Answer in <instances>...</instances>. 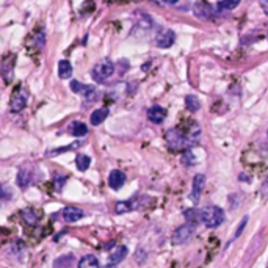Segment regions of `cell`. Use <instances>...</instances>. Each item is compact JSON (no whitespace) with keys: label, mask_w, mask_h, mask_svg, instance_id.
Segmentation results:
<instances>
[{"label":"cell","mask_w":268,"mask_h":268,"mask_svg":"<svg viewBox=\"0 0 268 268\" xmlns=\"http://www.w3.org/2000/svg\"><path fill=\"white\" fill-rule=\"evenodd\" d=\"M114 68H116V66H114V63H111L110 60H101L99 63H96L93 66L91 77H93L94 82L104 83L114 74Z\"/></svg>","instance_id":"cell-2"},{"label":"cell","mask_w":268,"mask_h":268,"mask_svg":"<svg viewBox=\"0 0 268 268\" xmlns=\"http://www.w3.org/2000/svg\"><path fill=\"white\" fill-rule=\"evenodd\" d=\"M75 165H77V168L80 171H87L91 165V159L85 154H79L77 157H75Z\"/></svg>","instance_id":"cell-24"},{"label":"cell","mask_w":268,"mask_h":268,"mask_svg":"<svg viewBox=\"0 0 268 268\" xmlns=\"http://www.w3.org/2000/svg\"><path fill=\"white\" fill-rule=\"evenodd\" d=\"M33 182V171L28 168H21L17 173V185L21 188H27Z\"/></svg>","instance_id":"cell-16"},{"label":"cell","mask_w":268,"mask_h":268,"mask_svg":"<svg viewBox=\"0 0 268 268\" xmlns=\"http://www.w3.org/2000/svg\"><path fill=\"white\" fill-rule=\"evenodd\" d=\"M14 64H16V55L14 54H8L3 58V61H2V66H0V74H2L5 83H9L13 80Z\"/></svg>","instance_id":"cell-6"},{"label":"cell","mask_w":268,"mask_h":268,"mask_svg":"<svg viewBox=\"0 0 268 268\" xmlns=\"http://www.w3.org/2000/svg\"><path fill=\"white\" fill-rule=\"evenodd\" d=\"M141 206V198L140 196H135L132 199H127V201H119L116 203V207H114V212L118 215H122V214H127V212H132V210H135Z\"/></svg>","instance_id":"cell-9"},{"label":"cell","mask_w":268,"mask_h":268,"mask_svg":"<svg viewBox=\"0 0 268 268\" xmlns=\"http://www.w3.org/2000/svg\"><path fill=\"white\" fill-rule=\"evenodd\" d=\"M174 41H176V33L173 30H169V28H163L156 36V44L160 49H169L174 44Z\"/></svg>","instance_id":"cell-8"},{"label":"cell","mask_w":268,"mask_h":268,"mask_svg":"<svg viewBox=\"0 0 268 268\" xmlns=\"http://www.w3.org/2000/svg\"><path fill=\"white\" fill-rule=\"evenodd\" d=\"M69 132L74 137H85L88 133V127H87V124H83L80 121H74L69 127Z\"/></svg>","instance_id":"cell-20"},{"label":"cell","mask_w":268,"mask_h":268,"mask_svg":"<svg viewBox=\"0 0 268 268\" xmlns=\"http://www.w3.org/2000/svg\"><path fill=\"white\" fill-rule=\"evenodd\" d=\"M58 75L60 79H69L72 75V64L68 60L58 61Z\"/></svg>","instance_id":"cell-21"},{"label":"cell","mask_w":268,"mask_h":268,"mask_svg":"<svg viewBox=\"0 0 268 268\" xmlns=\"http://www.w3.org/2000/svg\"><path fill=\"white\" fill-rule=\"evenodd\" d=\"M77 268H101V265H99L98 257L88 254V256H83L82 259L79 261Z\"/></svg>","instance_id":"cell-19"},{"label":"cell","mask_w":268,"mask_h":268,"mask_svg":"<svg viewBox=\"0 0 268 268\" xmlns=\"http://www.w3.org/2000/svg\"><path fill=\"white\" fill-rule=\"evenodd\" d=\"M206 187V176L204 174H196L193 177V182H191V193H190V199L193 204H198L201 195H203Z\"/></svg>","instance_id":"cell-7"},{"label":"cell","mask_w":268,"mask_h":268,"mask_svg":"<svg viewBox=\"0 0 268 268\" xmlns=\"http://www.w3.org/2000/svg\"><path fill=\"white\" fill-rule=\"evenodd\" d=\"M64 182H66V177H64V176L55 177V188H56V190H61V187L64 185Z\"/></svg>","instance_id":"cell-27"},{"label":"cell","mask_w":268,"mask_h":268,"mask_svg":"<svg viewBox=\"0 0 268 268\" xmlns=\"http://www.w3.org/2000/svg\"><path fill=\"white\" fill-rule=\"evenodd\" d=\"M104 268H116V267H114V265H111V264H108V265H105Z\"/></svg>","instance_id":"cell-31"},{"label":"cell","mask_w":268,"mask_h":268,"mask_svg":"<svg viewBox=\"0 0 268 268\" xmlns=\"http://www.w3.org/2000/svg\"><path fill=\"white\" fill-rule=\"evenodd\" d=\"M11 196H13L11 188H8V187H5V185L0 184V201H3V199H9Z\"/></svg>","instance_id":"cell-26"},{"label":"cell","mask_w":268,"mask_h":268,"mask_svg":"<svg viewBox=\"0 0 268 268\" xmlns=\"http://www.w3.org/2000/svg\"><path fill=\"white\" fill-rule=\"evenodd\" d=\"M124 184H126V174L121 169H113L108 176V185L113 190H119Z\"/></svg>","instance_id":"cell-14"},{"label":"cell","mask_w":268,"mask_h":268,"mask_svg":"<svg viewBox=\"0 0 268 268\" xmlns=\"http://www.w3.org/2000/svg\"><path fill=\"white\" fill-rule=\"evenodd\" d=\"M261 6H262V9H264V13L268 16V0H261Z\"/></svg>","instance_id":"cell-28"},{"label":"cell","mask_w":268,"mask_h":268,"mask_svg":"<svg viewBox=\"0 0 268 268\" xmlns=\"http://www.w3.org/2000/svg\"><path fill=\"white\" fill-rule=\"evenodd\" d=\"M129 254V250H127V246H116V250L111 251L110 253V257H108V262L111 265H118L119 262H122L124 259H126V256Z\"/></svg>","instance_id":"cell-17"},{"label":"cell","mask_w":268,"mask_h":268,"mask_svg":"<svg viewBox=\"0 0 268 268\" xmlns=\"http://www.w3.org/2000/svg\"><path fill=\"white\" fill-rule=\"evenodd\" d=\"M165 140H166L168 146L171 149H184L188 145H191V141L188 140L187 133L179 130V129H169L165 133Z\"/></svg>","instance_id":"cell-3"},{"label":"cell","mask_w":268,"mask_h":268,"mask_svg":"<svg viewBox=\"0 0 268 268\" xmlns=\"http://www.w3.org/2000/svg\"><path fill=\"white\" fill-rule=\"evenodd\" d=\"M165 3H168V5H174V3H177L179 0H163Z\"/></svg>","instance_id":"cell-30"},{"label":"cell","mask_w":268,"mask_h":268,"mask_svg":"<svg viewBox=\"0 0 268 268\" xmlns=\"http://www.w3.org/2000/svg\"><path fill=\"white\" fill-rule=\"evenodd\" d=\"M74 256L68 254V256H63L60 259H56L55 264H54V268H71L72 264H74Z\"/></svg>","instance_id":"cell-23"},{"label":"cell","mask_w":268,"mask_h":268,"mask_svg":"<svg viewBox=\"0 0 268 268\" xmlns=\"http://www.w3.org/2000/svg\"><path fill=\"white\" fill-rule=\"evenodd\" d=\"M166 118V110L160 105H152V107L148 110V119L154 124H161Z\"/></svg>","instance_id":"cell-13"},{"label":"cell","mask_w":268,"mask_h":268,"mask_svg":"<svg viewBox=\"0 0 268 268\" xmlns=\"http://www.w3.org/2000/svg\"><path fill=\"white\" fill-rule=\"evenodd\" d=\"M107 116H108V108H98V110H94L91 113V116H90L91 126H99V124H102L105 119H107Z\"/></svg>","instance_id":"cell-18"},{"label":"cell","mask_w":268,"mask_h":268,"mask_svg":"<svg viewBox=\"0 0 268 268\" xmlns=\"http://www.w3.org/2000/svg\"><path fill=\"white\" fill-rule=\"evenodd\" d=\"M27 91L25 88H22L21 85L13 91L11 94V99H9V110H11L13 113H19V111H22L25 108V105H27Z\"/></svg>","instance_id":"cell-5"},{"label":"cell","mask_w":268,"mask_h":268,"mask_svg":"<svg viewBox=\"0 0 268 268\" xmlns=\"http://www.w3.org/2000/svg\"><path fill=\"white\" fill-rule=\"evenodd\" d=\"M246 221H248V219L245 218V219H243V221L240 223V226H238V231H237V234H235V238H237L238 235H240V232L243 231V227H245V224H246Z\"/></svg>","instance_id":"cell-29"},{"label":"cell","mask_w":268,"mask_h":268,"mask_svg":"<svg viewBox=\"0 0 268 268\" xmlns=\"http://www.w3.org/2000/svg\"><path fill=\"white\" fill-rule=\"evenodd\" d=\"M193 11H195V16L199 19H210L214 14V8L210 3H207L206 0H198L193 6Z\"/></svg>","instance_id":"cell-11"},{"label":"cell","mask_w":268,"mask_h":268,"mask_svg":"<svg viewBox=\"0 0 268 268\" xmlns=\"http://www.w3.org/2000/svg\"><path fill=\"white\" fill-rule=\"evenodd\" d=\"M61 216L66 223H75V221H79V219L83 218V210L79 207H74V206H68V207L63 209Z\"/></svg>","instance_id":"cell-12"},{"label":"cell","mask_w":268,"mask_h":268,"mask_svg":"<svg viewBox=\"0 0 268 268\" xmlns=\"http://www.w3.org/2000/svg\"><path fill=\"white\" fill-rule=\"evenodd\" d=\"M240 2L242 0H221V2L218 3V9L219 11H231V9L240 5Z\"/></svg>","instance_id":"cell-25"},{"label":"cell","mask_w":268,"mask_h":268,"mask_svg":"<svg viewBox=\"0 0 268 268\" xmlns=\"http://www.w3.org/2000/svg\"><path fill=\"white\" fill-rule=\"evenodd\" d=\"M69 87H71V90H72L74 93L82 94L83 98H87V99H93L94 94H96V88H94V87H91V85L80 83L79 80H72Z\"/></svg>","instance_id":"cell-10"},{"label":"cell","mask_w":268,"mask_h":268,"mask_svg":"<svg viewBox=\"0 0 268 268\" xmlns=\"http://www.w3.org/2000/svg\"><path fill=\"white\" fill-rule=\"evenodd\" d=\"M185 107H187V110L188 111H191V113H195V111H198L199 108H201V102H199V99L196 98V96H187L185 98Z\"/></svg>","instance_id":"cell-22"},{"label":"cell","mask_w":268,"mask_h":268,"mask_svg":"<svg viewBox=\"0 0 268 268\" xmlns=\"http://www.w3.org/2000/svg\"><path fill=\"white\" fill-rule=\"evenodd\" d=\"M199 218L209 229H215L224 221V212L218 206H207L199 210Z\"/></svg>","instance_id":"cell-1"},{"label":"cell","mask_w":268,"mask_h":268,"mask_svg":"<svg viewBox=\"0 0 268 268\" xmlns=\"http://www.w3.org/2000/svg\"><path fill=\"white\" fill-rule=\"evenodd\" d=\"M21 216H22V221L27 224V226H36L38 221H40V214L36 212L35 209L32 207H27L21 212Z\"/></svg>","instance_id":"cell-15"},{"label":"cell","mask_w":268,"mask_h":268,"mask_svg":"<svg viewBox=\"0 0 268 268\" xmlns=\"http://www.w3.org/2000/svg\"><path fill=\"white\" fill-rule=\"evenodd\" d=\"M195 229H196L195 221H188L185 224L179 226L173 232V235H171V242H173V245H182V243L188 242L191 235L195 234Z\"/></svg>","instance_id":"cell-4"}]
</instances>
